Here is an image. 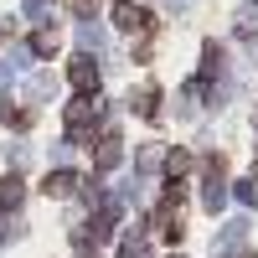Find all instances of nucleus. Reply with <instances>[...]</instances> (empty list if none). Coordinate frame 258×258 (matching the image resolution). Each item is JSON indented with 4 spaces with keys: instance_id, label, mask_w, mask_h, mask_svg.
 <instances>
[{
    "instance_id": "obj_1",
    "label": "nucleus",
    "mask_w": 258,
    "mask_h": 258,
    "mask_svg": "<svg viewBox=\"0 0 258 258\" xmlns=\"http://www.w3.org/2000/svg\"><path fill=\"white\" fill-rule=\"evenodd\" d=\"M68 78H73V88H78V93H88V88H98V62H93V57H73V68H68Z\"/></svg>"
},
{
    "instance_id": "obj_2",
    "label": "nucleus",
    "mask_w": 258,
    "mask_h": 258,
    "mask_svg": "<svg viewBox=\"0 0 258 258\" xmlns=\"http://www.w3.org/2000/svg\"><path fill=\"white\" fill-rule=\"evenodd\" d=\"M93 119H98V103H93L88 93H83V98L73 103V109H68V129H73V135H83V129H88Z\"/></svg>"
},
{
    "instance_id": "obj_3",
    "label": "nucleus",
    "mask_w": 258,
    "mask_h": 258,
    "mask_svg": "<svg viewBox=\"0 0 258 258\" xmlns=\"http://www.w3.org/2000/svg\"><path fill=\"white\" fill-rule=\"evenodd\" d=\"M73 186H78V176H73V170H52L41 191H47V197H73Z\"/></svg>"
},
{
    "instance_id": "obj_4",
    "label": "nucleus",
    "mask_w": 258,
    "mask_h": 258,
    "mask_svg": "<svg viewBox=\"0 0 258 258\" xmlns=\"http://www.w3.org/2000/svg\"><path fill=\"white\" fill-rule=\"evenodd\" d=\"M119 26L145 36V31H150V16H145V11H135V6H119Z\"/></svg>"
},
{
    "instance_id": "obj_5",
    "label": "nucleus",
    "mask_w": 258,
    "mask_h": 258,
    "mask_svg": "<svg viewBox=\"0 0 258 258\" xmlns=\"http://www.w3.org/2000/svg\"><path fill=\"white\" fill-rule=\"evenodd\" d=\"M31 47H36L41 57H52V52H57V31H36V36H31Z\"/></svg>"
},
{
    "instance_id": "obj_6",
    "label": "nucleus",
    "mask_w": 258,
    "mask_h": 258,
    "mask_svg": "<svg viewBox=\"0 0 258 258\" xmlns=\"http://www.w3.org/2000/svg\"><path fill=\"white\" fill-rule=\"evenodd\" d=\"M124 6H129V0H124Z\"/></svg>"
}]
</instances>
